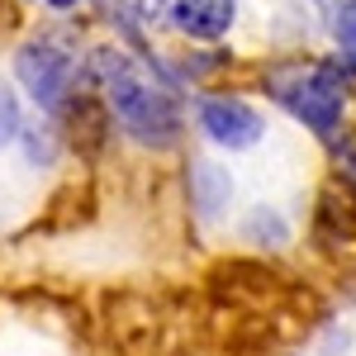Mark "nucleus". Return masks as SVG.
I'll list each match as a JSON object with an SVG mask.
<instances>
[{
    "label": "nucleus",
    "instance_id": "3",
    "mask_svg": "<svg viewBox=\"0 0 356 356\" xmlns=\"http://www.w3.org/2000/svg\"><path fill=\"white\" fill-rule=\"evenodd\" d=\"M15 72H19V81L24 90L43 105V110H62L72 95H67V86L76 76V62L67 48H57L53 38H38V43H24L19 57H15Z\"/></svg>",
    "mask_w": 356,
    "mask_h": 356
},
{
    "label": "nucleus",
    "instance_id": "10",
    "mask_svg": "<svg viewBox=\"0 0 356 356\" xmlns=\"http://www.w3.org/2000/svg\"><path fill=\"white\" fill-rule=\"evenodd\" d=\"M48 5H53V10H72L76 0H48Z\"/></svg>",
    "mask_w": 356,
    "mask_h": 356
},
{
    "label": "nucleus",
    "instance_id": "1",
    "mask_svg": "<svg viewBox=\"0 0 356 356\" xmlns=\"http://www.w3.org/2000/svg\"><path fill=\"white\" fill-rule=\"evenodd\" d=\"M90 72L105 86L110 114L124 124V134L147 143V147H171L181 138V110L166 86L152 81V72L129 57L124 48H100L90 57Z\"/></svg>",
    "mask_w": 356,
    "mask_h": 356
},
{
    "label": "nucleus",
    "instance_id": "9",
    "mask_svg": "<svg viewBox=\"0 0 356 356\" xmlns=\"http://www.w3.org/2000/svg\"><path fill=\"white\" fill-rule=\"evenodd\" d=\"M337 171H342V181H347V186H356V138L337 143Z\"/></svg>",
    "mask_w": 356,
    "mask_h": 356
},
{
    "label": "nucleus",
    "instance_id": "4",
    "mask_svg": "<svg viewBox=\"0 0 356 356\" xmlns=\"http://www.w3.org/2000/svg\"><path fill=\"white\" fill-rule=\"evenodd\" d=\"M200 129L214 138L219 147H233V152H243L252 147L257 138H261V114L252 110L247 100H228V95H209L204 105H200Z\"/></svg>",
    "mask_w": 356,
    "mask_h": 356
},
{
    "label": "nucleus",
    "instance_id": "5",
    "mask_svg": "<svg viewBox=\"0 0 356 356\" xmlns=\"http://www.w3.org/2000/svg\"><path fill=\"white\" fill-rule=\"evenodd\" d=\"M233 19H238V0H176L171 5V24L200 43L223 38L233 29Z\"/></svg>",
    "mask_w": 356,
    "mask_h": 356
},
{
    "label": "nucleus",
    "instance_id": "2",
    "mask_svg": "<svg viewBox=\"0 0 356 356\" xmlns=\"http://www.w3.org/2000/svg\"><path fill=\"white\" fill-rule=\"evenodd\" d=\"M271 95L285 110L304 119L314 134L332 138L347 110V72L342 62H300V67H280L271 72Z\"/></svg>",
    "mask_w": 356,
    "mask_h": 356
},
{
    "label": "nucleus",
    "instance_id": "6",
    "mask_svg": "<svg viewBox=\"0 0 356 356\" xmlns=\"http://www.w3.org/2000/svg\"><path fill=\"white\" fill-rule=\"evenodd\" d=\"M332 38H337V48L356 62V0H347V5L332 15Z\"/></svg>",
    "mask_w": 356,
    "mask_h": 356
},
{
    "label": "nucleus",
    "instance_id": "7",
    "mask_svg": "<svg viewBox=\"0 0 356 356\" xmlns=\"http://www.w3.org/2000/svg\"><path fill=\"white\" fill-rule=\"evenodd\" d=\"M247 238H257V243H261V238H271V243H285V238H290V228H285L280 219H271V209H257V214L247 219Z\"/></svg>",
    "mask_w": 356,
    "mask_h": 356
},
{
    "label": "nucleus",
    "instance_id": "8",
    "mask_svg": "<svg viewBox=\"0 0 356 356\" xmlns=\"http://www.w3.org/2000/svg\"><path fill=\"white\" fill-rule=\"evenodd\" d=\"M15 134H19V105H15V95L0 86V147H5Z\"/></svg>",
    "mask_w": 356,
    "mask_h": 356
}]
</instances>
